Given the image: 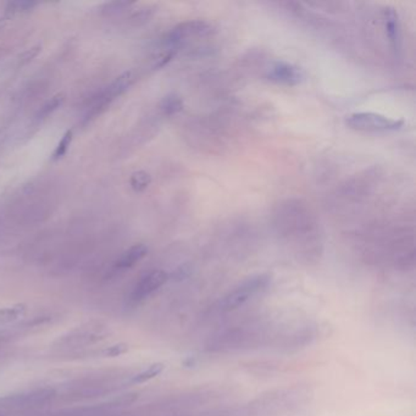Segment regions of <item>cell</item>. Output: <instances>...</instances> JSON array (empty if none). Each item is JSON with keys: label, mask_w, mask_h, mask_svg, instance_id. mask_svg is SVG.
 Returning <instances> with one entry per match:
<instances>
[{"label": "cell", "mask_w": 416, "mask_h": 416, "mask_svg": "<svg viewBox=\"0 0 416 416\" xmlns=\"http://www.w3.org/2000/svg\"><path fill=\"white\" fill-rule=\"evenodd\" d=\"M38 52H40V48H33L27 50L26 53L23 54V57H21V62L26 64V62H31L32 59L35 58L37 54H38Z\"/></svg>", "instance_id": "cell-18"}, {"label": "cell", "mask_w": 416, "mask_h": 416, "mask_svg": "<svg viewBox=\"0 0 416 416\" xmlns=\"http://www.w3.org/2000/svg\"><path fill=\"white\" fill-rule=\"evenodd\" d=\"M36 5V1H11L8 3L6 10L11 13H23V11L33 9Z\"/></svg>", "instance_id": "cell-15"}, {"label": "cell", "mask_w": 416, "mask_h": 416, "mask_svg": "<svg viewBox=\"0 0 416 416\" xmlns=\"http://www.w3.org/2000/svg\"><path fill=\"white\" fill-rule=\"evenodd\" d=\"M23 313H25V306H23L5 308V309L0 310V321H3V323L13 321V320L18 319L20 316H23Z\"/></svg>", "instance_id": "cell-14"}, {"label": "cell", "mask_w": 416, "mask_h": 416, "mask_svg": "<svg viewBox=\"0 0 416 416\" xmlns=\"http://www.w3.org/2000/svg\"><path fill=\"white\" fill-rule=\"evenodd\" d=\"M168 279V272L163 270L151 271L149 274L143 276L138 281L136 287L133 288L132 293L129 296V301L132 304H138L141 301H146L151 297L153 293L156 292L160 287H163Z\"/></svg>", "instance_id": "cell-4"}, {"label": "cell", "mask_w": 416, "mask_h": 416, "mask_svg": "<svg viewBox=\"0 0 416 416\" xmlns=\"http://www.w3.org/2000/svg\"><path fill=\"white\" fill-rule=\"evenodd\" d=\"M148 253V248L144 244H134L131 248L127 249L126 252L119 258L116 262L115 267L125 270V269H131L136 265L137 262H141L143 258L146 257Z\"/></svg>", "instance_id": "cell-7"}, {"label": "cell", "mask_w": 416, "mask_h": 416, "mask_svg": "<svg viewBox=\"0 0 416 416\" xmlns=\"http://www.w3.org/2000/svg\"><path fill=\"white\" fill-rule=\"evenodd\" d=\"M212 32H213V27L210 23L202 20H193V21H187L173 27L163 42L166 47H168V49L176 50V47L183 42H187L192 38H203L212 35Z\"/></svg>", "instance_id": "cell-3"}, {"label": "cell", "mask_w": 416, "mask_h": 416, "mask_svg": "<svg viewBox=\"0 0 416 416\" xmlns=\"http://www.w3.org/2000/svg\"><path fill=\"white\" fill-rule=\"evenodd\" d=\"M163 370H164V365L163 364H153L149 368H146L144 371L139 372L138 375L133 377L132 382H134V383H144L146 381L159 376L160 374L163 372Z\"/></svg>", "instance_id": "cell-11"}, {"label": "cell", "mask_w": 416, "mask_h": 416, "mask_svg": "<svg viewBox=\"0 0 416 416\" xmlns=\"http://www.w3.org/2000/svg\"><path fill=\"white\" fill-rule=\"evenodd\" d=\"M62 100H64V96H62V94H58V96L52 98L50 100L45 103L43 107L40 108V112H38L37 117H38V119H45L47 116L50 115L52 112H54V111L57 110V109L62 105Z\"/></svg>", "instance_id": "cell-13"}, {"label": "cell", "mask_w": 416, "mask_h": 416, "mask_svg": "<svg viewBox=\"0 0 416 416\" xmlns=\"http://www.w3.org/2000/svg\"><path fill=\"white\" fill-rule=\"evenodd\" d=\"M160 109L166 116H173L178 114L183 109V100L176 94H168L161 100Z\"/></svg>", "instance_id": "cell-9"}, {"label": "cell", "mask_w": 416, "mask_h": 416, "mask_svg": "<svg viewBox=\"0 0 416 416\" xmlns=\"http://www.w3.org/2000/svg\"><path fill=\"white\" fill-rule=\"evenodd\" d=\"M345 125L358 132H392L404 126L403 120L392 119L388 116L363 111L347 116Z\"/></svg>", "instance_id": "cell-1"}, {"label": "cell", "mask_w": 416, "mask_h": 416, "mask_svg": "<svg viewBox=\"0 0 416 416\" xmlns=\"http://www.w3.org/2000/svg\"><path fill=\"white\" fill-rule=\"evenodd\" d=\"M133 83V76L131 72H125L122 75L119 76L108 87L104 93L110 100H114L115 98L120 97L121 94H124L127 89L131 87Z\"/></svg>", "instance_id": "cell-8"}, {"label": "cell", "mask_w": 416, "mask_h": 416, "mask_svg": "<svg viewBox=\"0 0 416 416\" xmlns=\"http://www.w3.org/2000/svg\"><path fill=\"white\" fill-rule=\"evenodd\" d=\"M382 15H383L386 35L390 40L391 47L395 53H398L402 48V32H400L398 13L392 6H386L382 11Z\"/></svg>", "instance_id": "cell-6"}, {"label": "cell", "mask_w": 416, "mask_h": 416, "mask_svg": "<svg viewBox=\"0 0 416 416\" xmlns=\"http://www.w3.org/2000/svg\"><path fill=\"white\" fill-rule=\"evenodd\" d=\"M127 350H129L127 345L120 343V345H111V347L107 348V349L104 350V354L107 355V357H111V358H115V357L125 354Z\"/></svg>", "instance_id": "cell-17"}, {"label": "cell", "mask_w": 416, "mask_h": 416, "mask_svg": "<svg viewBox=\"0 0 416 416\" xmlns=\"http://www.w3.org/2000/svg\"><path fill=\"white\" fill-rule=\"evenodd\" d=\"M72 138H74V132L71 129H69L65 132V134L62 136L60 142L58 143V146L55 148L53 154V160L62 159L64 155L67 154L69 151V146H71Z\"/></svg>", "instance_id": "cell-12"}, {"label": "cell", "mask_w": 416, "mask_h": 416, "mask_svg": "<svg viewBox=\"0 0 416 416\" xmlns=\"http://www.w3.org/2000/svg\"><path fill=\"white\" fill-rule=\"evenodd\" d=\"M266 79L274 83L297 86L304 80V72L299 67L284 62H275L266 72Z\"/></svg>", "instance_id": "cell-5"}, {"label": "cell", "mask_w": 416, "mask_h": 416, "mask_svg": "<svg viewBox=\"0 0 416 416\" xmlns=\"http://www.w3.org/2000/svg\"><path fill=\"white\" fill-rule=\"evenodd\" d=\"M270 282L267 275H258L252 279H245L244 282L232 289L221 301V309L232 311L244 306L249 299H252L258 293L262 291Z\"/></svg>", "instance_id": "cell-2"}, {"label": "cell", "mask_w": 416, "mask_h": 416, "mask_svg": "<svg viewBox=\"0 0 416 416\" xmlns=\"http://www.w3.org/2000/svg\"><path fill=\"white\" fill-rule=\"evenodd\" d=\"M131 3L127 1H112V3H108L103 9V13H108V15H114V13H119L125 10V8L129 6Z\"/></svg>", "instance_id": "cell-16"}, {"label": "cell", "mask_w": 416, "mask_h": 416, "mask_svg": "<svg viewBox=\"0 0 416 416\" xmlns=\"http://www.w3.org/2000/svg\"><path fill=\"white\" fill-rule=\"evenodd\" d=\"M129 183H131V187H132L133 190L143 192V190H146L149 187V185H151V176L149 173H146V171H142V170L141 171H136L131 176Z\"/></svg>", "instance_id": "cell-10"}]
</instances>
